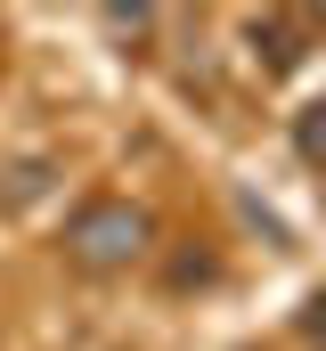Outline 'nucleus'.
<instances>
[{
    "label": "nucleus",
    "instance_id": "obj_2",
    "mask_svg": "<svg viewBox=\"0 0 326 351\" xmlns=\"http://www.w3.org/2000/svg\"><path fill=\"white\" fill-rule=\"evenodd\" d=\"M269 41V74H294L302 66V16H253V49Z\"/></svg>",
    "mask_w": 326,
    "mask_h": 351
},
{
    "label": "nucleus",
    "instance_id": "obj_1",
    "mask_svg": "<svg viewBox=\"0 0 326 351\" xmlns=\"http://www.w3.org/2000/svg\"><path fill=\"white\" fill-rule=\"evenodd\" d=\"M147 213L139 204H123V196H98V204H82L74 213V229H66V245H74V262L90 269H114V262H131V254H147Z\"/></svg>",
    "mask_w": 326,
    "mask_h": 351
},
{
    "label": "nucleus",
    "instance_id": "obj_4",
    "mask_svg": "<svg viewBox=\"0 0 326 351\" xmlns=\"http://www.w3.org/2000/svg\"><path fill=\"white\" fill-rule=\"evenodd\" d=\"M302 327H310V335H318V343H326V294H318V302H310V319H302Z\"/></svg>",
    "mask_w": 326,
    "mask_h": 351
},
{
    "label": "nucleus",
    "instance_id": "obj_3",
    "mask_svg": "<svg viewBox=\"0 0 326 351\" xmlns=\"http://www.w3.org/2000/svg\"><path fill=\"white\" fill-rule=\"evenodd\" d=\"M294 139H302V156H310V164H326V106L302 114V131H294Z\"/></svg>",
    "mask_w": 326,
    "mask_h": 351
}]
</instances>
